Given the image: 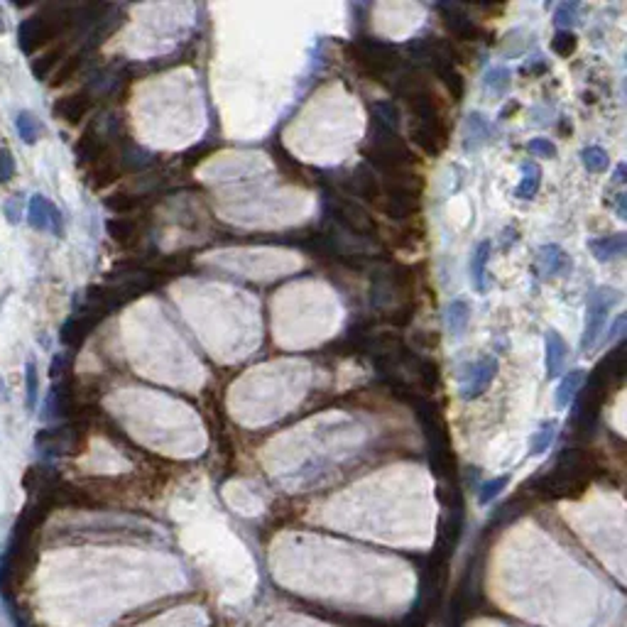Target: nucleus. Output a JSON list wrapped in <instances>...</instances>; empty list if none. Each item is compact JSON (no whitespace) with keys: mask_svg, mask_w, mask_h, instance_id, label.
Returning <instances> with one entry per match:
<instances>
[{"mask_svg":"<svg viewBox=\"0 0 627 627\" xmlns=\"http://www.w3.org/2000/svg\"><path fill=\"white\" fill-rule=\"evenodd\" d=\"M527 150L532 152V155L537 157H557V145L549 140H544V137H534V140L527 142Z\"/></svg>","mask_w":627,"mask_h":627,"instance_id":"39","label":"nucleus"},{"mask_svg":"<svg viewBox=\"0 0 627 627\" xmlns=\"http://www.w3.org/2000/svg\"><path fill=\"white\" fill-rule=\"evenodd\" d=\"M106 316L108 314L104 309L86 304L76 316H71L64 321V326H61V331H59V341L64 343L66 348H81L86 338L91 336V331H94Z\"/></svg>","mask_w":627,"mask_h":627,"instance_id":"6","label":"nucleus"},{"mask_svg":"<svg viewBox=\"0 0 627 627\" xmlns=\"http://www.w3.org/2000/svg\"><path fill=\"white\" fill-rule=\"evenodd\" d=\"M348 52H351V61L358 66V71L375 81L395 76L399 71V64H402V56H399L395 44L378 37H368V35L353 39L348 44Z\"/></svg>","mask_w":627,"mask_h":627,"instance_id":"2","label":"nucleus"},{"mask_svg":"<svg viewBox=\"0 0 627 627\" xmlns=\"http://www.w3.org/2000/svg\"><path fill=\"white\" fill-rule=\"evenodd\" d=\"M490 260V243H480L471 258V280L478 292H485V265Z\"/></svg>","mask_w":627,"mask_h":627,"instance_id":"23","label":"nucleus"},{"mask_svg":"<svg viewBox=\"0 0 627 627\" xmlns=\"http://www.w3.org/2000/svg\"><path fill=\"white\" fill-rule=\"evenodd\" d=\"M66 370H69V356H66V353H59V356H54L52 368H49V373H52V378L64 380Z\"/></svg>","mask_w":627,"mask_h":627,"instance_id":"42","label":"nucleus"},{"mask_svg":"<svg viewBox=\"0 0 627 627\" xmlns=\"http://www.w3.org/2000/svg\"><path fill=\"white\" fill-rule=\"evenodd\" d=\"M590 250L600 262L608 260H618L625 255L627 250V235L625 233H615V235H603V238H593L590 240Z\"/></svg>","mask_w":627,"mask_h":627,"instance_id":"15","label":"nucleus"},{"mask_svg":"<svg viewBox=\"0 0 627 627\" xmlns=\"http://www.w3.org/2000/svg\"><path fill=\"white\" fill-rule=\"evenodd\" d=\"M81 66H84V52H76V54L66 56V59L61 61L59 71L54 74V81L49 86H52V89H59V86L69 84V81L74 79L76 74H79Z\"/></svg>","mask_w":627,"mask_h":627,"instance_id":"27","label":"nucleus"},{"mask_svg":"<svg viewBox=\"0 0 627 627\" xmlns=\"http://www.w3.org/2000/svg\"><path fill=\"white\" fill-rule=\"evenodd\" d=\"M20 204H23V199L18 197H10L8 201H5V216H8L10 223H18L20 221Z\"/></svg>","mask_w":627,"mask_h":627,"instance_id":"43","label":"nucleus"},{"mask_svg":"<svg viewBox=\"0 0 627 627\" xmlns=\"http://www.w3.org/2000/svg\"><path fill=\"white\" fill-rule=\"evenodd\" d=\"M142 201H145L142 197L120 192V194H113V197L106 199V209L113 211V213H132V211H137L142 206Z\"/></svg>","mask_w":627,"mask_h":627,"instance_id":"29","label":"nucleus"},{"mask_svg":"<svg viewBox=\"0 0 627 627\" xmlns=\"http://www.w3.org/2000/svg\"><path fill=\"white\" fill-rule=\"evenodd\" d=\"M446 321H449V331L451 336H464L466 326H468L471 321V309L468 304H466L464 299H454L449 304V311H446Z\"/></svg>","mask_w":627,"mask_h":627,"instance_id":"22","label":"nucleus"},{"mask_svg":"<svg viewBox=\"0 0 627 627\" xmlns=\"http://www.w3.org/2000/svg\"><path fill=\"white\" fill-rule=\"evenodd\" d=\"M554 434H557V424H554V421L544 424L542 429L532 436V441H529V454L539 456V454H544V451H549V446H552V441H554Z\"/></svg>","mask_w":627,"mask_h":627,"instance_id":"31","label":"nucleus"},{"mask_svg":"<svg viewBox=\"0 0 627 627\" xmlns=\"http://www.w3.org/2000/svg\"><path fill=\"white\" fill-rule=\"evenodd\" d=\"M507 483H510V476H500V478H492V480L483 483L480 492H478V502H480V505H488V502H492L502 490H505Z\"/></svg>","mask_w":627,"mask_h":627,"instance_id":"35","label":"nucleus"},{"mask_svg":"<svg viewBox=\"0 0 627 627\" xmlns=\"http://www.w3.org/2000/svg\"><path fill=\"white\" fill-rule=\"evenodd\" d=\"M66 27H71V10L69 8H49L39 15L23 20L18 30V42L25 54H32L42 44L52 42L56 35H61Z\"/></svg>","mask_w":627,"mask_h":627,"instance_id":"3","label":"nucleus"},{"mask_svg":"<svg viewBox=\"0 0 627 627\" xmlns=\"http://www.w3.org/2000/svg\"><path fill=\"white\" fill-rule=\"evenodd\" d=\"M581 383H583V370H571V373L561 380V385H559V390H557V407L559 409L569 407V402L573 399V395Z\"/></svg>","mask_w":627,"mask_h":627,"instance_id":"28","label":"nucleus"},{"mask_svg":"<svg viewBox=\"0 0 627 627\" xmlns=\"http://www.w3.org/2000/svg\"><path fill=\"white\" fill-rule=\"evenodd\" d=\"M66 54V44H56V47H52L49 52L39 54L37 59H32V76L35 79H47L49 74H52V69L56 64H59L61 59H64Z\"/></svg>","mask_w":627,"mask_h":627,"instance_id":"21","label":"nucleus"},{"mask_svg":"<svg viewBox=\"0 0 627 627\" xmlns=\"http://www.w3.org/2000/svg\"><path fill=\"white\" fill-rule=\"evenodd\" d=\"M490 140V123L480 116V113H471L466 118V140H464V150H478L483 142Z\"/></svg>","mask_w":627,"mask_h":627,"instance_id":"18","label":"nucleus"},{"mask_svg":"<svg viewBox=\"0 0 627 627\" xmlns=\"http://www.w3.org/2000/svg\"><path fill=\"white\" fill-rule=\"evenodd\" d=\"M370 123L378 128H383V130H390V132H397L399 123H402V116H399V108L397 104H392V101H375V104H370Z\"/></svg>","mask_w":627,"mask_h":627,"instance_id":"16","label":"nucleus"},{"mask_svg":"<svg viewBox=\"0 0 627 627\" xmlns=\"http://www.w3.org/2000/svg\"><path fill=\"white\" fill-rule=\"evenodd\" d=\"M485 89L492 91V94L502 96L507 89H510V71L505 66H495L485 74Z\"/></svg>","mask_w":627,"mask_h":627,"instance_id":"32","label":"nucleus"},{"mask_svg":"<svg viewBox=\"0 0 627 627\" xmlns=\"http://www.w3.org/2000/svg\"><path fill=\"white\" fill-rule=\"evenodd\" d=\"M539 253H542V255H539V262H542V267H544V272H547V275H559V272L566 270V267L571 265L569 258H566V253H564L559 245H544Z\"/></svg>","mask_w":627,"mask_h":627,"instance_id":"24","label":"nucleus"},{"mask_svg":"<svg viewBox=\"0 0 627 627\" xmlns=\"http://www.w3.org/2000/svg\"><path fill=\"white\" fill-rule=\"evenodd\" d=\"M106 230L118 245L123 248H132L140 240V223L135 218H125V216H116L106 223Z\"/></svg>","mask_w":627,"mask_h":627,"instance_id":"14","label":"nucleus"},{"mask_svg":"<svg viewBox=\"0 0 627 627\" xmlns=\"http://www.w3.org/2000/svg\"><path fill=\"white\" fill-rule=\"evenodd\" d=\"M120 179V167H118L116 162H108V159H101L99 167L91 169L89 177H86V182H89V187L94 189V192H104V189L113 187V184Z\"/></svg>","mask_w":627,"mask_h":627,"instance_id":"20","label":"nucleus"},{"mask_svg":"<svg viewBox=\"0 0 627 627\" xmlns=\"http://www.w3.org/2000/svg\"><path fill=\"white\" fill-rule=\"evenodd\" d=\"M76 412V395L71 390L69 380H59V385H54L49 390L47 404H44V417L47 419H66Z\"/></svg>","mask_w":627,"mask_h":627,"instance_id":"10","label":"nucleus"},{"mask_svg":"<svg viewBox=\"0 0 627 627\" xmlns=\"http://www.w3.org/2000/svg\"><path fill=\"white\" fill-rule=\"evenodd\" d=\"M15 125H18L23 142H27V145H35V142L39 140V135H42V125H39V120L30 111H20Z\"/></svg>","mask_w":627,"mask_h":627,"instance_id":"26","label":"nucleus"},{"mask_svg":"<svg viewBox=\"0 0 627 627\" xmlns=\"http://www.w3.org/2000/svg\"><path fill=\"white\" fill-rule=\"evenodd\" d=\"M341 184L343 189H346V197H356L366 204H373L375 209L383 201V184H380L378 177L366 167H358L353 169V172H348L346 177L341 179Z\"/></svg>","mask_w":627,"mask_h":627,"instance_id":"7","label":"nucleus"},{"mask_svg":"<svg viewBox=\"0 0 627 627\" xmlns=\"http://www.w3.org/2000/svg\"><path fill=\"white\" fill-rule=\"evenodd\" d=\"M576 47H578V39H576V35L571 32V30H559L557 35H554L552 39V52L559 54L561 59H569Z\"/></svg>","mask_w":627,"mask_h":627,"instance_id":"30","label":"nucleus"},{"mask_svg":"<svg viewBox=\"0 0 627 627\" xmlns=\"http://www.w3.org/2000/svg\"><path fill=\"white\" fill-rule=\"evenodd\" d=\"M27 223L32 225L35 230H47L52 228L56 235H61V218L59 211L52 201H47L44 197H32L30 199V209H27Z\"/></svg>","mask_w":627,"mask_h":627,"instance_id":"11","label":"nucleus"},{"mask_svg":"<svg viewBox=\"0 0 627 627\" xmlns=\"http://www.w3.org/2000/svg\"><path fill=\"white\" fill-rule=\"evenodd\" d=\"M522 172H524V177H522V182L517 184L515 197L517 199H532L534 194L539 192V187H542V169H539L537 164H524Z\"/></svg>","mask_w":627,"mask_h":627,"instance_id":"25","label":"nucleus"},{"mask_svg":"<svg viewBox=\"0 0 627 627\" xmlns=\"http://www.w3.org/2000/svg\"><path fill=\"white\" fill-rule=\"evenodd\" d=\"M15 177V157L10 150H0V184H8Z\"/></svg>","mask_w":627,"mask_h":627,"instance_id":"40","label":"nucleus"},{"mask_svg":"<svg viewBox=\"0 0 627 627\" xmlns=\"http://www.w3.org/2000/svg\"><path fill=\"white\" fill-rule=\"evenodd\" d=\"M120 164H123V167H128V169H132V172H135V169H145L147 164H152V157L147 155V152H142L140 147L130 145L125 152H123Z\"/></svg>","mask_w":627,"mask_h":627,"instance_id":"36","label":"nucleus"},{"mask_svg":"<svg viewBox=\"0 0 627 627\" xmlns=\"http://www.w3.org/2000/svg\"><path fill=\"white\" fill-rule=\"evenodd\" d=\"M25 387H27V409L35 412L39 397V383H37V366L32 361L25 366Z\"/></svg>","mask_w":627,"mask_h":627,"instance_id":"34","label":"nucleus"},{"mask_svg":"<svg viewBox=\"0 0 627 627\" xmlns=\"http://www.w3.org/2000/svg\"><path fill=\"white\" fill-rule=\"evenodd\" d=\"M363 155L378 172L387 174V177L399 172H409L414 157L412 150L404 145V140L397 132L383 130V128L373 125V123H370V135L366 147H363Z\"/></svg>","mask_w":627,"mask_h":627,"instance_id":"1","label":"nucleus"},{"mask_svg":"<svg viewBox=\"0 0 627 627\" xmlns=\"http://www.w3.org/2000/svg\"><path fill=\"white\" fill-rule=\"evenodd\" d=\"M412 318H414V306L412 304H402L399 309L390 311L387 321L392 323V326H397V328H404V326H409V323H412Z\"/></svg>","mask_w":627,"mask_h":627,"instance_id":"38","label":"nucleus"},{"mask_svg":"<svg viewBox=\"0 0 627 627\" xmlns=\"http://www.w3.org/2000/svg\"><path fill=\"white\" fill-rule=\"evenodd\" d=\"M566 343L564 338L559 336L557 331H549L547 333V375L549 378H557L564 368V361H566Z\"/></svg>","mask_w":627,"mask_h":627,"instance_id":"19","label":"nucleus"},{"mask_svg":"<svg viewBox=\"0 0 627 627\" xmlns=\"http://www.w3.org/2000/svg\"><path fill=\"white\" fill-rule=\"evenodd\" d=\"M412 346H414V351H419V353H431L436 346H439V333L419 328V331L412 333Z\"/></svg>","mask_w":627,"mask_h":627,"instance_id":"37","label":"nucleus"},{"mask_svg":"<svg viewBox=\"0 0 627 627\" xmlns=\"http://www.w3.org/2000/svg\"><path fill=\"white\" fill-rule=\"evenodd\" d=\"M583 167L588 172H605L608 169V152L603 147L593 145V147H585L583 150Z\"/></svg>","mask_w":627,"mask_h":627,"instance_id":"33","label":"nucleus"},{"mask_svg":"<svg viewBox=\"0 0 627 627\" xmlns=\"http://www.w3.org/2000/svg\"><path fill=\"white\" fill-rule=\"evenodd\" d=\"M466 370H468V373H466V383H464V387H461V397H464V399H476V397H480V395L485 392L488 385H490L492 378H495L497 361L492 356H485V358H480L478 363L468 366Z\"/></svg>","mask_w":627,"mask_h":627,"instance_id":"8","label":"nucleus"},{"mask_svg":"<svg viewBox=\"0 0 627 627\" xmlns=\"http://www.w3.org/2000/svg\"><path fill=\"white\" fill-rule=\"evenodd\" d=\"M576 10H578V3H564V5H559L557 15H554V20H557L559 27L569 30V25H571L573 20H576Z\"/></svg>","mask_w":627,"mask_h":627,"instance_id":"41","label":"nucleus"},{"mask_svg":"<svg viewBox=\"0 0 627 627\" xmlns=\"http://www.w3.org/2000/svg\"><path fill=\"white\" fill-rule=\"evenodd\" d=\"M441 13H444V25L451 35H454L459 42H476L483 35V30L478 27L476 23L459 8H449V5H441Z\"/></svg>","mask_w":627,"mask_h":627,"instance_id":"13","label":"nucleus"},{"mask_svg":"<svg viewBox=\"0 0 627 627\" xmlns=\"http://www.w3.org/2000/svg\"><path fill=\"white\" fill-rule=\"evenodd\" d=\"M37 449L44 454H74L79 444V431L74 426H61V429H42L35 436Z\"/></svg>","mask_w":627,"mask_h":627,"instance_id":"9","label":"nucleus"},{"mask_svg":"<svg viewBox=\"0 0 627 627\" xmlns=\"http://www.w3.org/2000/svg\"><path fill=\"white\" fill-rule=\"evenodd\" d=\"M434 74L441 79V84L446 86V91H449V96L456 101V104H459V101H464V96H466V79H464V74L456 69V64H451V61H444V64L434 66Z\"/></svg>","mask_w":627,"mask_h":627,"instance_id":"17","label":"nucleus"},{"mask_svg":"<svg viewBox=\"0 0 627 627\" xmlns=\"http://www.w3.org/2000/svg\"><path fill=\"white\" fill-rule=\"evenodd\" d=\"M94 108V99L89 91H79V94H69L54 104V116L64 118L69 125H79Z\"/></svg>","mask_w":627,"mask_h":627,"instance_id":"12","label":"nucleus"},{"mask_svg":"<svg viewBox=\"0 0 627 627\" xmlns=\"http://www.w3.org/2000/svg\"><path fill=\"white\" fill-rule=\"evenodd\" d=\"M620 302V292L610 290V287H598L593 294L588 297V309H585V328H583V341L581 348L590 351L598 341V336L603 333L608 314L615 304Z\"/></svg>","mask_w":627,"mask_h":627,"instance_id":"4","label":"nucleus"},{"mask_svg":"<svg viewBox=\"0 0 627 627\" xmlns=\"http://www.w3.org/2000/svg\"><path fill=\"white\" fill-rule=\"evenodd\" d=\"M326 206L333 211V218L346 230L356 233L358 238L378 240V225H375L373 216H370L366 209L358 206L356 201H351V199L346 197H328Z\"/></svg>","mask_w":627,"mask_h":627,"instance_id":"5","label":"nucleus"}]
</instances>
